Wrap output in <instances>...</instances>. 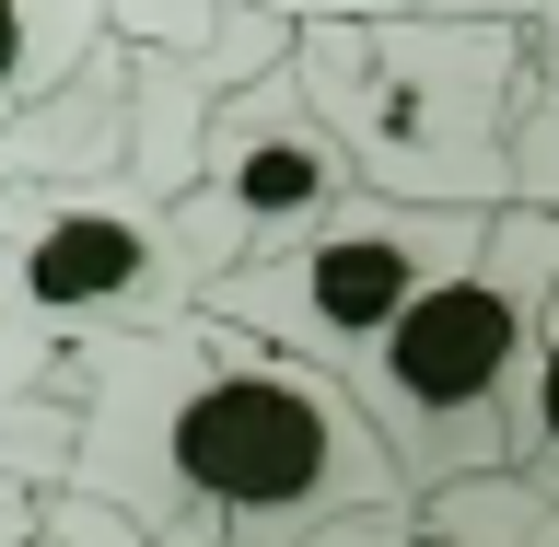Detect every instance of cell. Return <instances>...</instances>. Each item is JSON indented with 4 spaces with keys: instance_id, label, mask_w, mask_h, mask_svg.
<instances>
[{
    "instance_id": "obj_1",
    "label": "cell",
    "mask_w": 559,
    "mask_h": 547,
    "mask_svg": "<svg viewBox=\"0 0 559 547\" xmlns=\"http://www.w3.org/2000/svg\"><path fill=\"white\" fill-rule=\"evenodd\" d=\"M59 466L129 547H408L419 524L361 384L210 304L70 361Z\"/></svg>"
},
{
    "instance_id": "obj_2",
    "label": "cell",
    "mask_w": 559,
    "mask_h": 547,
    "mask_svg": "<svg viewBox=\"0 0 559 547\" xmlns=\"http://www.w3.org/2000/svg\"><path fill=\"white\" fill-rule=\"evenodd\" d=\"M524 12H326L292 24V82L373 199L513 210L524 199Z\"/></svg>"
},
{
    "instance_id": "obj_3",
    "label": "cell",
    "mask_w": 559,
    "mask_h": 547,
    "mask_svg": "<svg viewBox=\"0 0 559 547\" xmlns=\"http://www.w3.org/2000/svg\"><path fill=\"white\" fill-rule=\"evenodd\" d=\"M548 304H559V199H513L489 222L478 269H454L443 292L349 373L419 501L513 466V396H524L536 338H548Z\"/></svg>"
},
{
    "instance_id": "obj_4",
    "label": "cell",
    "mask_w": 559,
    "mask_h": 547,
    "mask_svg": "<svg viewBox=\"0 0 559 547\" xmlns=\"http://www.w3.org/2000/svg\"><path fill=\"white\" fill-rule=\"evenodd\" d=\"M187 304H199V269L164 187L12 175V396H35L59 349L82 361L94 338L164 326Z\"/></svg>"
},
{
    "instance_id": "obj_5",
    "label": "cell",
    "mask_w": 559,
    "mask_h": 547,
    "mask_svg": "<svg viewBox=\"0 0 559 547\" xmlns=\"http://www.w3.org/2000/svg\"><path fill=\"white\" fill-rule=\"evenodd\" d=\"M489 222L501 210H408V199L361 187L338 222H314L304 245H280V257H257L234 280H210L199 304L280 338V349H304V361H326V373H361L454 269L489 257Z\"/></svg>"
},
{
    "instance_id": "obj_6",
    "label": "cell",
    "mask_w": 559,
    "mask_h": 547,
    "mask_svg": "<svg viewBox=\"0 0 559 547\" xmlns=\"http://www.w3.org/2000/svg\"><path fill=\"white\" fill-rule=\"evenodd\" d=\"M349 199H361L349 152L326 140V117L304 105V82L280 70L269 94H234L210 117L199 187H175V234H187V222H222L210 257H199V292H210V280H234V269H257V257H280V245H304L314 222H338Z\"/></svg>"
},
{
    "instance_id": "obj_7",
    "label": "cell",
    "mask_w": 559,
    "mask_h": 547,
    "mask_svg": "<svg viewBox=\"0 0 559 547\" xmlns=\"http://www.w3.org/2000/svg\"><path fill=\"white\" fill-rule=\"evenodd\" d=\"M419 513H431V547H559V501L536 478H513V466H489L466 489H431Z\"/></svg>"
},
{
    "instance_id": "obj_8",
    "label": "cell",
    "mask_w": 559,
    "mask_h": 547,
    "mask_svg": "<svg viewBox=\"0 0 559 547\" xmlns=\"http://www.w3.org/2000/svg\"><path fill=\"white\" fill-rule=\"evenodd\" d=\"M513 478H536L559 501V304H548V338H536L524 396H513Z\"/></svg>"
},
{
    "instance_id": "obj_9",
    "label": "cell",
    "mask_w": 559,
    "mask_h": 547,
    "mask_svg": "<svg viewBox=\"0 0 559 547\" xmlns=\"http://www.w3.org/2000/svg\"><path fill=\"white\" fill-rule=\"evenodd\" d=\"M245 12H292V24H326V12H536V0H245Z\"/></svg>"
},
{
    "instance_id": "obj_10",
    "label": "cell",
    "mask_w": 559,
    "mask_h": 547,
    "mask_svg": "<svg viewBox=\"0 0 559 547\" xmlns=\"http://www.w3.org/2000/svg\"><path fill=\"white\" fill-rule=\"evenodd\" d=\"M536 94L559 105V0H536Z\"/></svg>"
},
{
    "instance_id": "obj_11",
    "label": "cell",
    "mask_w": 559,
    "mask_h": 547,
    "mask_svg": "<svg viewBox=\"0 0 559 547\" xmlns=\"http://www.w3.org/2000/svg\"><path fill=\"white\" fill-rule=\"evenodd\" d=\"M12 547H47V536H35V524H12Z\"/></svg>"
}]
</instances>
